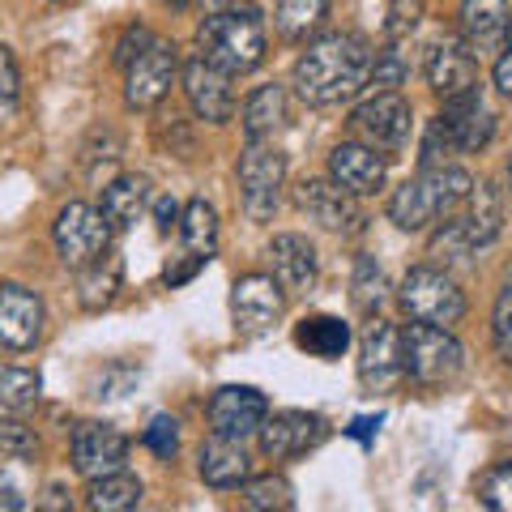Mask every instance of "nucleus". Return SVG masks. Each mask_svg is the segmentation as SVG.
<instances>
[{"instance_id": "1", "label": "nucleus", "mask_w": 512, "mask_h": 512, "mask_svg": "<svg viewBox=\"0 0 512 512\" xmlns=\"http://www.w3.org/2000/svg\"><path fill=\"white\" fill-rule=\"evenodd\" d=\"M372 60H376V52L359 35H342V30L320 35L316 43H308V52L295 60V73H291L295 94L308 107H342L367 90Z\"/></svg>"}, {"instance_id": "2", "label": "nucleus", "mask_w": 512, "mask_h": 512, "mask_svg": "<svg viewBox=\"0 0 512 512\" xmlns=\"http://www.w3.org/2000/svg\"><path fill=\"white\" fill-rule=\"evenodd\" d=\"M470 188H474L470 171H461L453 163L419 167V175L389 197V222L402 231H431L466 205Z\"/></svg>"}, {"instance_id": "3", "label": "nucleus", "mask_w": 512, "mask_h": 512, "mask_svg": "<svg viewBox=\"0 0 512 512\" xmlns=\"http://www.w3.org/2000/svg\"><path fill=\"white\" fill-rule=\"evenodd\" d=\"M201 56L227 69L231 77L252 73L265 64V18L256 5H227L197 26Z\"/></svg>"}, {"instance_id": "4", "label": "nucleus", "mask_w": 512, "mask_h": 512, "mask_svg": "<svg viewBox=\"0 0 512 512\" xmlns=\"http://www.w3.org/2000/svg\"><path fill=\"white\" fill-rule=\"evenodd\" d=\"M402 367L419 389H444L466 372V350L444 325L410 320V329L402 333Z\"/></svg>"}, {"instance_id": "5", "label": "nucleus", "mask_w": 512, "mask_h": 512, "mask_svg": "<svg viewBox=\"0 0 512 512\" xmlns=\"http://www.w3.org/2000/svg\"><path fill=\"white\" fill-rule=\"evenodd\" d=\"M397 303L410 320H423V325H444L453 329L461 316H466V295L461 286L436 265H414L410 274L397 286Z\"/></svg>"}, {"instance_id": "6", "label": "nucleus", "mask_w": 512, "mask_h": 512, "mask_svg": "<svg viewBox=\"0 0 512 512\" xmlns=\"http://www.w3.org/2000/svg\"><path fill=\"white\" fill-rule=\"evenodd\" d=\"M286 184V154L274 141H248L239 154V201L252 222H274Z\"/></svg>"}, {"instance_id": "7", "label": "nucleus", "mask_w": 512, "mask_h": 512, "mask_svg": "<svg viewBox=\"0 0 512 512\" xmlns=\"http://www.w3.org/2000/svg\"><path fill=\"white\" fill-rule=\"evenodd\" d=\"M111 231L116 227L103 218V210H94L86 201H69L52 222L56 252L69 269H82L94 261V256H103L111 248Z\"/></svg>"}, {"instance_id": "8", "label": "nucleus", "mask_w": 512, "mask_h": 512, "mask_svg": "<svg viewBox=\"0 0 512 512\" xmlns=\"http://www.w3.org/2000/svg\"><path fill=\"white\" fill-rule=\"evenodd\" d=\"M350 128H355V137L363 141V146L384 150V154H397V150H406V141H410L414 107L397 90H376L372 99L355 107Z\"/></svg>"}, {"instance_id": "9", "label": "nucleus", "mask_w": 512, "mask_h": 512, "mask_svg": "<svg viewBox=\"0 0 512 512\" xmlns=\"http://www.w3.org/2000/svg\"><path fill=\"white\" fill-rule=\"evenodd\" d=\"M406 380L402 367V329L380 316H367V329L359 338V384L367 393H393Z\"/></svg>"}, {"instance_id": "10", "label": "nucleus", "mask_w": 512, "mask_h": 512, "mask_svg": "<svg viewBox=\"0 0 512 512\" xmlns=\"http://www.w3.org/2000/svg\"><path fill=\"white\" fill-rule=\"evenodd\" d=\"M175 73H180V47L167 39H154L146 52L128 64V82H124V103L128 111H150L171 94Z\"/></svg>"}, {"instance_id": "11", "label": "nucleus", "mask_w": 512, "mask_h": 512, "mask_svg": "<svg viewBox=\"0 0 512 512\" xmlns=\"http://www.w3.org/2000/svg\"><path fill=\"white\" fill-rule=\"evenodd\" d=\"M231 316L244 338H265L286 316V291L274 274H244L231 286Z\"/></svg>"}, {"instance_id": "12", "label": "nucleus", "mask_w": 512, "mask_h": 512, "mask_svg": "<svg viewBox=\"0 0 512 512\" xmlns=\"http://www.w3.org/2000/svg\"><path fill=\"white\" fill-rule=\"evenodd\" d=\"M329 436V423L320 419V414H308V410H278L269 414L256 431V444H261V453L269 461H295L303 453H312L320 448Z\"/></svg>"}, {"instance_id": "13", "label": "nucleus", "mask_w": 512, "mask_h": 512, "mask_svg": "<svg viewBox=\"0 0 512 512\" xmlns=\"http://www.w3.org/2000/svg\"><path fill=\"white\" fill-rule=\"evenodd\" d=\"M359 197H350L342 184L320 180V175H308V180L295 184V205L308 214L316 227L338 231V235H355L363 231V210L355 205Z\"/></svg>"}, {"instance_id": "14", "label": "nucleus", "mask_w": 512, "mask_h": 512, "mask_svg": "<svg viewBox=\"0 0 512 512\" xmlns=\"http://www.w3.org/2000/svg\"><path fill=\"white\" fill-rule=\"evenodd\" d=\"M184 82V99L192 107V116L205 124H227L235 116V90H231V73L210 64L205 56H192L180 73Z\"/></svg>"}, {"instance_id": "15", "label": "nucleus", "mask_w": 512, "mask_h": 512, "mask_svg": "<svg viewBox=\"0 0 512 512\" xmlns=\"http://www.w3.org/2000/svg\"><path fill=\"white\" fill-rule=\"evenodd\" d=\"M205 414H210V427L218 436L248 440L269 419V397L261 389H252V384H222V389L210 397Z\"/></svg>"}, {"instance_id": "16", "label": "nucleus", "mask_w": 512, "mask_h": 512, "mask_svg": "<svg viewBox=\"0 0 512 512\" xmlns=\"http://www.w3.org/2000/svg\"><path fill=\"white\" fill-rule=\"evenodd\" d=\"M69 457H73V470L82 474L86 483L90 478H103V474H116L128 461V436L111 423H77Z\"/></svg>"}, {"instance_id": "17", "label": "nucleus", "mask_w": 512, "mask_h": 512, "mask_svg": "<svg viewBox=\"0 0 512 512\" xmlns=\"http://www.w3.org/2000/svg\"><path fill=\"white\" fill-rule=\"evenodd\" d=\"M427 86L436 99H461L478 90V56L466 47L461 35H444L427 56Z\"/></svg>"}, {"instance_id": "18", "label": "nucleus", "mask_w": 512, "mask_h": 512, "mask_svg": "<svg viewBox=\"0 0 512 512\" xmlns=\"http://www.w3.org/2000/svg\"><path fill=\"white\" fill-rule=\"evenodd\" d=\"M43 299L22 282H0V346L35 350L43 338Z\"/></svg>"}, {"instance_id": "19", "label": "nucleus", "mask_w": 512, "mask_h": 512, "mask_svg": "<svg viewBox=\"0 0 512 512\" xmlns=\"http://www.w3.org/2000/svg\"><path fill=\"white\" fill-rule=\"evenodd\" d=\"M329 180L342 184L350 197H372L384 188V158L363 141H338L329 154Z\"/></svg>"}, {"instance_id": "20", "label": "nucleus", "mask_w": 512, "mask_h": 512, "mask_svg": "<svg viewBox=\"0 0 512 512\" xmlns=\"http://www.w3.org/2000/svg\"><path fill=\"white\" fill-rule=\"evenodd\" d=\"M508 0H461V39L470 52L483 56H500V47L508 39Z\"/></svg>"}, {"instance_id": "21", "label": "nucleus", "mask_w": 512, "mask_h": 512, "mask_svg": "<svg viewBox=\"0 0 512 512\" xmlns=\"http://www.w3.org/2000/svg\"><path fill=\"white\" fill-rule=\"evenodd\" d=\"M453 218H457V227H461V235H466V244L474 252L495 244L500 231H504V197H500V188H495L491 180H478L470 188L466 205H461Z\"/></svg>"}, {"instance_id": "22", "label": "nucleus", "mask_w": 512, "mask_h": 512, "mask_svg": "<svg viewBox=\"0 0 512 512\" xmlns=\"http://www.w3.org/2000/svg\"><path fill=\"white\" fill-rule=\"evenodd\" d=\"M440 116L448 120V128H453V141L461 154H478L491 146L495 137V111L483 103V86L461 94V99H448Z\"/></svg>"}, {"instance_id": "23", "label": "nucleus", "mask_w": 512, "mask_h": 512, "mask_svg": "<svg viewBox=\"0 0 512 512\" xmlns=\"http://www.w3.org/2000/svg\"><path fill=\"white\" fill-rule=\"evenodd\" d=\"M269 261H274V278L282 282L286 295H308L320 278V256L303 235H274L269 244Z\"/></svg>"}, {"instance_id": "24", "label": "nucleus", "mask_w": 512, "mask_h": 512, "mask_svg": "<svg viewBox=\"0 0 512 512\" xmlns=\"http://www.w3.org/2000/svg\"><path fill=\"white\" fill-rule=\"evenodd\" d=\"M197 470L205 478V487H218V491H235L252 478V457L244 453V440H231V436H214L201 444L197 453Z\"/></svg>"}, {"instance_id": "25", "label": "nucleus", "mask_w": 512, "mask_h": 512, "mask_svg": "<svg viewBox=\"0 0 512 512\" xmlns=\"http://www.w3.org/2000/svg\"><path fill=\"white\" fill-rule=\"evenodd\" d=\"M120 282H124V256L107 248L103 256H94L90 265L77 269V299H82L86 312H103L116 303Z\"/></svg>"}, {"instance_id": "26", "label": "nucleus", "mask_w": 512, "mask_h": 512, "mask_svg": "<svg viewBox=\"0 0 512 512\" xmlns=\"http://www.w3.org/2000/svg\"><path fill=\"white\" fill-rule=\"evenodd\" d=\"M239 124H244V137L248 141H274L282 128H286V90L278 82L256 86L248 99H244Z\"/></svg>"}, {"instance_id": "27", "label": "nucleus", "mask_w": 512, "mask_h": 512, "mask_svg": "<svg viewBox=\"0 0 512 512\" xmlns=\"http://www.w3.org/2000/svg\"><path fill=\"white\" fill-rule=\"evenodd\" d=\"M146 205H150V180L146 175H120V180H111L103 188L99 210L116 231H128V227H137V218L146 214Z\"/></svg>"}, {"instance_id": "28", "label": "nucleus", "mask_w": 512, "mask_h": 512, "mask_svg": "<svg viewBox=\"0 0 512 512\" xmlns=\"http://www.w3.org/2000/svg\"><path fill=\"white\" fill-rule=\"evenodd\" d=\"M350 325L342 316H303L295 325V346L308 350L312 359H342L350 350Z\"/></svg>"}, {"instance_id": "29", "label": "nucleus", "mask_w": 512, "mask_h": 512, "mask_svg": "<svg viewBox=\"0 0 512 512\" xmlns=\"http://www.w3.org/2000/svg\"><path fill=\"white\" fill-rule=\"evenodd\" d=\"M137 504H141V478L128 470L90 478L86 483V508H94V512H128Z\"/></svg>"}, {"instance_id": "30", "label": "nucleus", "mask_w": 512, "mask_h": 512, "mask_svg": "<svg viewBox=\"0 0 512 512\" xmlns=\"http://www.w3.org/2000/svg\"><path fill=\"white\" fill-rule=\"evenodd\" d=\"M325 13H329V0H274V26L286 43L308 39L325 22Z\"/></svg>"}, {"instance_id": "31", "label": "nucleus", "mask_w": 512, "mask_h": 512, "mask_svg": "<svg viewBox=\"0 0 512 512\" xmlns=\"http://www.w3.org/2000/svg\"><path fill=\"white\" fill-rule=\"evenodd\" d=\"M180 235L188 252L197 256H214L218 252V210L205 197H192L184 205V218H180Z\"/></svg>"}, {"instance_id": "32", "label": "nucleus", "mask_w": 512, "mask_h": 512, "mask_svg": "<svg viewBox=\"0 0 512 512\" xmlns=\"http://www.w3.org/2000/svg\"><path fill=\"white\" fill-rule=\"evenodd\" d=\"M350 299L363 316H380L384 299H389V278H384V265L376 256H359L355 274H350Z\"/></svg>"}, {"instance_id": "33", "label": "nucleus", "mask_w": 512, "mask_h": 512, "mask_svg": "<svg viewBox=\"0 0 512 512\" xmlns=\"http://www.w3.org/2000/svg\"><path fill=\"white\" fill-rule=\"evenodd\" d=\"M43 380L39 372L26 367H0V414H26L30 406H39Z\"/></svg>"}, {"instance_id": "34", "label": "nucleus", "mask_w": 512, "mask_h": 512, "mask_svg": "<svg viewBox=\"0 0 512 512\" xmlns=\"http://www.w3.org/2000/svg\"><path fill=\"white\" fill-rule=\"evenodd\" d=\"M244 504L256 512H291L295 508V487L282 474H261L244 483Z\"/></svg>"}, {"instance_id": "35", "label": "nucleus", "mask_w": 512, "mask_h": 512, "mask_svg": "<svg viewBox=\"0 0 512 512\" xmlns=\"http://www.w3.org/2000/svg\"><path fill=\"white\" fill-rule=\"evenodd\" d=\"M478 504L491 512H512V461H500L478 478Z\"/></svg>"}, {"instance_id": "36", "label": "nucleus", "mask_w": 512, "mask_h": 512, "mask_svg": "<svg viewBox=\"0 0 512 512\" xmlns=\"http://www.w3.org/2000/svg\"><path fill=\"white\" fill-rule=\"evenodd\" d=\"M491 342H495V355L504 359V367H512V282H504L500 295H495V308H491Z\"/></svg>"}, {"instance_id": "37", "label": "nucleus", "mask_w": 512, "mask_h": 512, "mask_svg": "<svg viewBox=\"0 0 512 512\" xmlns=\"http://www.w3.org/2000/svg\"><path fill=\"white\" fill-rule=\"evenodd\" d=\"M141 444H146L158 461H171L180 453V423H175L171 414H154L146 423V431H141Z\"/></svg>"}, {"instance_id": "38", "label": "nucleus", "mask_w": 512, "mask_h": 512, "mask_svg": "<svg viewBox=\"0 0 512 512\" xmlns=\"http://www.w3.org/2000/svg\"><path fill=\"white\" fill-rule=\"evenodd\" d=\"M35 453H39L35 431H30L26 423L0 419V461H30Z\"/></svg>"}, {"instance_id": "39", "label": "nucleus", "mask_w": 512, "mask_h": 512, "mask_svg": "<svg viewBox=\"0 0 512 512\" xmlns=\"http://www.w3.org/2000/svg\"><path fill=\"white\" fill-rule=\"evenodd\" d=\"M457 150V141H453V128H448L444 116H436L427 124V133H423V150H419V167H440L448 154Z\"/></svg>"}, {"instance_id": "40", "label": "nucleus", "mask_w": 512, "mask_h": 512, "mask_svg": "<svg viewBox=\"0 0 512 512\" xmlns=\"http://www.w3.org/2000/svg\"><path fill=\"white\" fill-rule=\"evenodd\" d=\"M419 22H423V0H393L389 18H384V35H389V43H402L419 30Z\"/></svg>"}, {"instance_id": "41", "label": "nucleus", "mask_w": 512, "mask_h": 512, "mask_svg": "<svg viewBox=\"0 0 512 512\" xmlns=\"http://www.w3.org/2000/svg\"><path fill=\"white\" fill-rule=\"evenodd\" d=\"M406 60H402V52L397 47H384V52H376V60H372V77H367V86L372 90H397L406 82Z\"/></svg>"}, {"instance_id": "42", "label": "nucleus", "mask_w": 512, "mask_h": 512, "mask_svg": "<svg viewBox=\"0 0 512 512\" xmlns=\"http://www.w3.org/2000/svg\"><path fill=\"white\" fill-rule=\"evenodd\" d=\"M141 372H133V367H107V372L99 376V384H94V397L99 402H120V397L133 389Z\"/></svg>"}, {"instance_id": "43", "label": "nucleus", "mask_w": 512, "mask_h": 512, "mask_svg": "<svg viewBox=\"0 0 512 512\" xmlns=\"http://www.w3.org/2000/svg\"><path fill=\"white\" fill-rule=\"evenodd\" d=\"M150 43H154V35H150V30L133 22V26H128L124 35H120V43H116V56H111V60H116L120 69H128V64H133V60H137L141 52H146Z\"/></svg>"}, {"instance_id": "44", "label": "nucleus", "mask_w": 512, "mask_h": 512, "mask_svg": "<svg viewBox=\"0 0 512 512\" xmlns=\"http://www.w3.org/2000/svg\"><path fill=\"white\" fill-rule=\"evenodd\" d=\"M22 94V69H18V56L0 43V103H18Z\"/></svg>"}, {"instance_id": "45", "label": "nucleus", "mask_w": 512, "mask_h": 512, "mask_svg": "<svg viewBox=\"0 0 512 512\" xmlns=\"http://www.w3.org/2000/svg\"><path fill=\"white\" fill-rule=\"evenodd\" d=\"M205 265H210V256H197V252H188V256H180V261H171V265L163 269V282H167L171 291H175V286H184V282H192V278H197Z\"/></svg>"}, {"instance_id": "46", "label": "nucleus", "mask_w": 512, "mask_h": 512, "mask_svg": "<svg viewBox=\"0 0 512 512\" xmlns=\"http://www.w3.org/2000/svg\"><path fill=\"white\" fill-rule=\"evenodd\" d=\"M180 218H184V210H180V201H175V197H158L154 201V227H158V235L180 231Z\"/></svg>"}, {"instance_id": "47", "label": "nucleus", "mask_w": 512, "mask_h": 512, "mask_svg": "<svg viewBox=\"0 0 512 512\" xmlns=\"http://www.w3.org/2000/svg\"><path fill=\"white\" fill-rule=\"evenodd\" d=\"M495 90L512 99V22H508V39L500 47V56H495Z\"/></svg>"}, {"instance_id": "48", "label": "nucleus", "mask_w": 512, "mask_h": 512, "mask_svg": "<svg viewBox=\"0 0 512 512\" xmlns=\"http://www.w3.org/2000/svg\"><path fill=\"white\" fill-rule=\"evenodd\" d=\"M380 423H384L380 414H363V419H355V423L346 427V436H350V440H359V444H372V440H376V431H380Z\"/></svg>"}, {"instance_id": "49", "label": "nucleus", "mask_w": 512, "mask_h": 512, "mask_svg": "<svg viewBox=\"0 0 512 512\" xmlns=\"http://www.w3.org/2000/svg\"><path fill=\"white\" fill-rule=\"evenodd\" d=\"M197 5H201V9H210V13H218V9H227L231 0H197Z\"/></svg>"}, {"instance_id": "50", "label": "nucleus", "mask_w": 512, "mask_h": 512, "mask_svg": "<svg viewBox=\"0 0 512 512\" xmlns=\"http://www.w3.org/2000/svg\"><path fill=\"white\" fill-rule=\"evenodd\" d=\"M163 5H171V9H184V5H188V0H163Z\"/></svg>"}, {"instance_id": "51", "label": "nucleus", "mask_w": 512, "mask_h": 512, "mask_svg": "<svg viewBox=\"0 0 512 512\" xmlns=\"http://www.w3.org/2000/svg\"><path fill=\"white\" fill-rule=\"evenodd\" d=\"M508 197H512V158H508Z\"/></svg>"}]
</instances>
